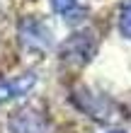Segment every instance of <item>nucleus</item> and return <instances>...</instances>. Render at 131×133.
<instances>
[{
  "label": "nucleus",
  "instance_id": "f257e3e1",
  "mask_svg": "<svg viewBox=\"0 0 131 133\" xmlns=\"http://www.w3.org/2000/svg\"><path fill=\"white\" fill-rule=\"evenodd\" d=\"M95 51H97V39H95V32H90V29L75 32L61 44V58L68 65H75V68L90 63Z\"/></svg>",
  "mask_w": 131,
  "mask_h": 133
},
{
  "label": "nucleus",
  "instance_id": "f03ea898",
  "mask_svg": "<svg viewBox=\"0 0 131 133\" xmlns=\"http://www.w3.org/2000/svg\"><path fill=\"white\" fill-rule=\"evenodd\" d=\"M10 133H46V121L36 109H20L7 121Z\"/></svg>",
  "mask_w": 131,
  "mask_h": 133
},
{
  "label": "nucleus",
  "instance_id": "7ed1b4c3",
  "mask_svg": "<svg viewBox=\"0 0 131 133\" xmlns=\"http://www.w3.org/2000/svg\"><path fill=\"white\" fill-rule=\"evenodd\" d=\"M34 85H36L34 73H24V75L12 77V80H3L0 82V104L10 102V99H17V97H24L27 92L34 90Z\"/></svg>",
  "mask_w": 131,
  "mask_h": 133
},
{
  "label": "nucleus",
  "instance_id": "20e7f679",
  "mask_svg": "<svg viewBox=\"0 0 131 133\" xmlns=\"http://www.w3.org/2000/svg\"><path fill=\"white\" fill-rule=\"evenodd\" d=\"M51 10L66 19H78L80 15H85V7L78 0H51Z\"/></svg>",
  "mask_w": 131,
  "mask_h": 133
},
{
  "label": "nucleus",
  "instance_id": "39448f33",
  "mask_svg": "<svg viewBox=\"0 0 131 133\" xmlns=\"http://www.w3.org/2000/svg\"><path fill=\"white\" fill-rule=\"evenodd\" d=\"M119 34L131 39V0H124L119 7Z\"/></svg>",
  "mask_w": 131,
  "mask_h": 133
},
{
  "label": "nucleus",
  "instance_id": "423d86ee",
  "mask_svg": "<svg viewBox=\"0 0 131 133\" xmlns=\"http://www.w3.org/2000/svg\"><path fill=\"white\" fill-rule=\"evenodd\" d=\"M109 133H126V131H121V128H114V131H109Z\"/></svg>",
  "mask_w": 131,
  "mask_h": 133
}]
</instances>
